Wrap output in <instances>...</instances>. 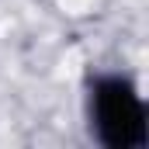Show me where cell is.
<instances>
[{"label": "cell", "mask_w": 149, "mask_h": 149, "mask_svg": "<svg viewBox=\"0 0 149 149\" xmlns=\"http://www.w3.org/2000/svg\"><path fill=\"white\" fill-rule=\"evenodd\" d=\"M80 108L90 142L101 149L149 146V101L128 66H94L83 76Z\"/></svg>", "instance_id": "6da1fadb"}]
</instances>
